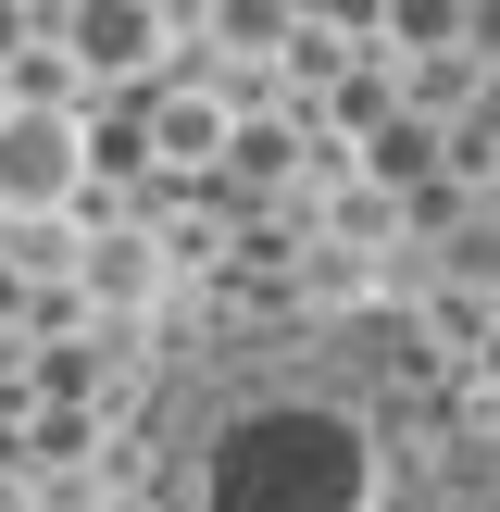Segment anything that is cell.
I'll return each mask as SVG.
<instances>
[{
	"mask_svg": "<svg viewBox=\"0 0 500 512\" xmlns=\"http://www.w3.org/2000/svg\"><path fill=\"white\" fill-rule=\"evenodd\" d=\"M163 488L175 512H375L388 413H375V388L325 375L313 350L213 363L163 413Z\"/></svg>",
	"mask_w": 500,
	"mask_h": 512,
	"instance_id": "1",
	"label": "cell"
},
{
	"mask_svg": "<svg viewBox=\"0 0 500 512\" xmlns=\"http://www.w3.org/2000/svg\"><path fill=\"white\" fill-rule=\"evenodd\" d=\"M88 188V138L63 100H13L0 113V213H63Z\"/></svg>",
	"mask_w": 500,
	"mask_h": 512,
	"instance_id": "2",
	"label": "cell"
},
{
	"mask_svg": "<svg viewBox=\"0 0 500 512\" xmlns=\"http://www.w3.org/2000/svg\"><path fill=\"white\" fill-rule=\"evenodd\" d=\"M88 50H100V63H138V50H150V13H138V0H113V13H88Z\"/></svg>",
	"mask_w": 500,
	"mask_h": 512,
	"instance_id": "3",
	"label": "cell"
}]
</instances>
